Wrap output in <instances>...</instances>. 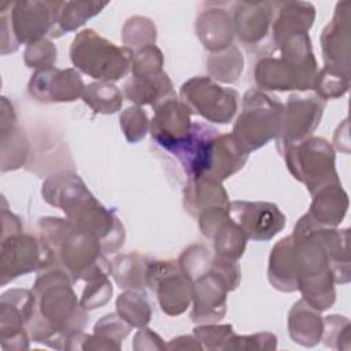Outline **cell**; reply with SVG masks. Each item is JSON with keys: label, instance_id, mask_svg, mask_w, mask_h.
Instances as JSON below:
<instances>
[{"label": "cell", "instance_id": "obj_39", "mask_svg": "<svg viewBox=\"0 0 351 351\" xmlns=\"http://www.w3.org/2000/svg\"><path fill=\"white\" fill-rule=\"evenodd\" d=\"M326 347L336 350H350V321L341 315H328L324 318L322 337Z\"/></svg>", "mask_w": 351, "mask_h": 351}, {"label": "cell", "instance_id": "obj_18", "mask_svg": "<svg viewBox=\"0 0 351 351\" xmlns=\"http://www.w3.org/2000/svg\"><path fill=\"white\" fill-rule=\"evenodd\" d=\"M350 8L348 1L337 3L332 21L321 34L325 66L350 75Z\"/></svg>", "mask_w": 351, "mask_h": 351}, {"label": "cell", "instance_id": "obj_34", "mask_svg": "<svg viewBox=\"0 0 351 351\" xmlns=\"http://www.w3.org/2000/svg\"><path fill=\"white\" fill-rule=\"evenodd\" d=\"M82 100L97 114H114L122 107V92L111 82L97 81L85 85Z\"/></svg>", "mask_w": 351, "mask_h": 351}, {"label": "cell", "instance_id": "obj_45", "mask_svg": "<svg viewBox=\"0 0 351 351\" xmlns=\"http://www.w3.org/2000/svg\"><path fill=\"white\" fill-rule=\"evenodd\" d=\"M277 346V337L271 333H255L239 336L233 333L223 350H273Z\"/></svg>", "mask_w": 351, "mask_h": 351}, {"label": "cell", "instance_id": "obj_20", "mask_svg": "<svg viewBox=\"0 0 351 351\" xmlns=\"http://www.w3.org/2000/svg\"><path fill=\"white\" fill-rule=\"evenodd\" d=\"M273 21V3L241 1L234 7V33L245 45L258 44L269 33Z\"/></svg>", "mask_w": 351, "mask_h": 351}, {"label": "cell", "instance_id": "obj_21", "mask_svg": "<svg viewBox=\"0 0 351 351\" xmlns=\"http://www.w3.org/2000/svg\"><path fill=\"white\" fill-rule=\"evenodd\" d=\"M313 195V202L307 215L319 226H337L348 208V197L341 188L340 180L328 182Z\"/></svg>", "mask_w": 351, "mask_h": 351}, {"label": "cell", "instance_id": "obj_38", "mask_svg": "<svg viewBox=\"0 0 351 351\" xmlns=\"http://www.w3.org/2000/svg\"><path fill=\"white\" fill-rule=\"evenodd\" d=\"M348 86L350 75L325 66L317 73L313 89H315L318 97L325 101L328 99L341 97L348 90Z\"/></svg>", "mask_w": 351, "mask_h": 351}, {"label": "cell", "instance_id": "obj_35", "mask_svg": "<svg viewBox=\"0 0 351 351\" xmlns=\"http://www.w3.org/2000/svg\"><path fill=\"white\" fill-rule=\"evenodd\" d=\"M110 274L111 265L107 263L97 267L84 280L85 288L80 303L85 310H95L97 307H101L111 299L112 285L108 278Z\"/></svg>", "mask_w": 351, "mask_h": 351}, {"label": "cell", "instance_id": "obj_42", "mask_svg": "<svg viewBox=\"0 0 351 351\" xmlns=\"http://www.w3.org/2000/svg\"><path fill=\"white\" fill-rule=\"evenodd\" d=\"M163 66V55L155 45L145 47L132 55V75H144L160 73Z\"/></svg>", "mask_w": 351, "mask_h": 351}, {"label": "cell", "instance_id": "obj_16", "mask_svg": "<svg viewBox=\"0 0 351 351\" xmlns=\"http://www.w3.org/2000/svg\"><path fill=\"white\" fill-rule=\"evenodd\" d=\"M191 110L176 95L165 99L154 107V117L149 123L152 138L166 151H170L192 129Z\"/></svg>", "mask_w": 351, "mask_h": 351}, {"label": "cell", "instance_id": "obj_5", "mask_svg": "<svg viewBox=\"0 0 351 351\" xmlns=\"http://www.w3.org/2000/svg\"><path fill=\"white\" fill-rule=\"evenodd\" d=\"M282 112L284 104L278 97L259 89H251L243 96L241 112L233 126L232 136L250 154L278 137Z\"/></svg>", "mask_w": 351, "mask_h": 351}, {"label": "cell", "instance_id": "obj_43", "mask_svg": "<svg viewBox=\"0 0 351 351\" xmlns=\"http://www.w3.org/2000/svg\"><path fill=\"white\" fill-rule=\"evenodd\" d=\"M196 339L208 350H223L230 336L234 333L232 325H200L193 329Z\"/></svg>", "mask_w": 351, "mask_h": 351}, {"label": "cell", "instance_id": "obj_17", "mask_svg": "<svg viewBox=\"0 0 351 351\" xmlns=\"http://www.w3.org/2000/svg\"><path fill=\"white\" fill-rule=\"evenodd\" d=\"M218 134V130L213 126L204 122H193L188 136L169 151L178 159L188 180L206 177L213 143Z\"/></svg>", "mask_w": 351, "mask_h": 351}, {"label": "cell", "instance_id": "obj_40", "mask_svg": "<svg viewBox=\"0 0 351 351\" xmlns=\"http://www.w3.org/2000/svg\"><path fill=\"white\" fill-rule=\"evenodd\" d=\"M119 125L129 143H137L149 130V121L140 107H129L119 115Z\"/></svg>", "mask_w": 351, "mask_h": 351}, {"label": "cell", "instance_id": "obj_26", "mask_svg": "<svg viewBox=\"0 0 351 351\" xmlns=\"http://www.w3.org/2000/svg\"><path fill=\"white\" fill-rule=\"evenodd\" d=\"M185 210L197 218L206 210L214 207H230L228 193L219 181L211 178L189 180L184 191Z\"/></svg>", "mask_w": 351, "mask_h": 351}, {"label": "cell", "instance_id": "obj_29", "mask_svg": "<svg viewBox=\"0 0 351 351\" xmlns=\"http://www.w3.org/2000/svg\"><path fill=\"white\" fill-rule=\"evenodd\" d=\"M111 274L119 288L144 289L147 287L145 276L149 261L137 252L122 254L112 259Z\"/></svg>", "mask_w": 351, "mask_h": 351}, {"label": "cell", "instance_id": "obj_37", "mask_svg": "<svg viewBox=\"0 0 351 351\" xmlns=\"http://www.w3.org/2000/svg\"><path fill=\"white\" fill-rule=\"evenodd\" d=\"M122 40L125 48L132 53L149 45H155L156 27L148 18L133 16L126 21L122 29Z\"/></svg>", "mask_w": 351, "mask_h": 351}, {"label": "cell", "instance_id": "obj_8", "mask_svg": "<svg viewBox=\"0 0 351 351\" xmlns=\"http://www.w3.org/2000/svg\"><path fill=\"white\" fill-rule=\"evenodd\" d=\"M291 174L303 182L310 193L322 185L337 181L335 151L322 137H307L299 143L278 149Z\"/></svg>", "mask_w": 351, "mask_h": 351}, {"label": "cell", "instance_id": "obj_14", "mask_svg": "<svg viewBox=\"0 0 351 351\" xmlns=\"http://www.w3.org/2000/svg\"><path fill=\"white\" fill-rule=\"evenodd\" d=\"M229 215L255 241L270 240L285 226V215L269 202L234 200L230 203Z\"/></svg>", "mask_w": 351, "mask_h": 351}, {"label": "cell", "instance_id": "obj_24", "mask_svg": "<svg viewBox=\"0 0 351 351\" xmlns=\"http://www.w3.org/2000/svg\"><path fill=\"white\" fill-rule=\"evenodd\" d=\"M278 10L273 22V41L278 45L285 37L308 33L315 18L313 4L306 1H285L278 3Z\"/></svg>", "mask_w": 351, "mask_h": 351}, {"label": "cell", "instance_id": "obj_31", "mask_svg": "<svg viewBox=\"0 0 351 351\" xmlns=\"http://www.w3.org/2000/svg\"><path fill=\"white\" fill-rule=\"evenodd\" d=\"M255 82L263 90L295 89L293 77L281 58H263L255 66Z\"/></svg>", "mask_w": 351, "mask_h": 351}, {"label": "cell", "instance_id": "obj_2", "mask_svg": "<svg viewBox=\"0 0 351 351\" xmlns=\"http://www.w3.org/2000/svg\"><path fill=\"white\" fill-rule=\"evenodd\" d=\"M41 193L48 204L60 208L77 228L95 236L104 255L122 247L125 230L115 211L106 208L75 173L62 171L48 177Z\"/></svg>", "mask_w": 351, "mask_h": 351}, {"label": "cell", "instance_id": "obj_15", "mask_svg": "<svg viewBox=\"0 0 351 351\" xmlns=\"http://www.w3.org/2000/svg\"><path fill=\"white\" fill-rule=\"evenodd\" d=\"M85 85L77 69L36 70L27 84L32 97L41 103H69L82 97Z\"/></svg>", "mask_w": 351, "mask_h": 351}, {"label": "cell", "instance_id": "obj_30", "mask_svg": "<svg viewBox=\"0 0 351 351\" xmlns=\"http://www.w3.org/2000/svg\"><path fill=\"white\" fill-rule=\"evenodd\" d=\"M107 3L99 1H59L56 25L52 37H60L82 26L89 18L97 15Z\"/></svg>", "mask_w": 351, "mask_h": 351}, {"label": "cell", "instance_id": "obj_1", "mask_svg": "<svg viewBox=\"0 0 351 351\" xmlns=\"http://www.w3.org/2000/svg\"><path fill=\"white\" fill-rule=\"evenodd\" d=\"M71 285V278L58 266L44 270L37 277L32 289L36 307L27 324V333L33 341L64 348L66 337L85 328L89 318Z\"/></svg>", "mask_w": 351, "mask_h": 351}, {"label": "cell", "instance_id": "obj_7", "mask_svg": "<svg viewBox=\"0 0 351 351\" xmlns=\"http://www.w3.org/2000/svg\"><path fill=\"white\" fill-rule=\"evenodd\" d=\"M59 1H16L11 3L10 12L1 8V37L3 49L11 44L12 52L19 48V44H30L52 37L56 25Z\"/></svg>", "mask_w": 351, "mask_h": 351}, {"label": "cell", "instance_id": "obj_36", "mask_svg": "<svg viewBox=\"0 0 351 351\" xmlns=\"http://www.w3.org/2000/svg\"><path fill=\"white\" fill-rule=\"evenodd\" d=\"M244 59L240 49L236 45L211 53L207 59V71L215 80L222 82H236L243 71Z\"/></svg>", "mask_w": 351, "mask_h": 351}, {"label": "cell", "instance_id": "obj_13", "mask_svg": "<svg viewBox=\"0 0 351 351\" xmlns=\"http://www.w3.org/2000/svg\"><path fill=\"white\" fill-rule=\"evenodd\" d=\"M324 108L325 101L319 97L291 95L284 106L277 148L281 149L307 138L319 125Z\"/></svg>", "mask_w": 351, "mask_h": 351}, {"label": "cell", "instance_id": "obj_4", "mask_svg": "<svg viewBox=\"0 0 351 351\" xmlns=\"http://www.w3.org/2000/svg\"><path fill=\"white\" fill-rule=\"evenodd\" d=\"M132 52L84 29L75 34L70 47V59L81 73L106 82L123 78L132 67Z\"/></svg>", "mask_w": 351, "mask_h": 351}, {"label": "cell", "instance_id": "obj_33", "mask_svg": "<svg viewBox=\"0 0 351 351\" xmlns=\"http://www.w3.org/2000/svg\"><path fill=\"white\" fill-rule=\"evenodd\" d=\"M117 311L133 328H143L151 321V304L144 289H129L119 295Z\"/></svg>", "mask_w": 351, "mask_h": 351}, {"label": "cell", "instance_id": "obj_32", "mask_svg": "<svg viewBox=\"0 0 351 351\" xmlns=\"http://www.w3.org/2000/svg\"><path fill=\"white\" fill-rule=\"evenodd\" d=\"M213 240L217 256L237 261L244 254L248 237L229 217L217 228Z\"/></svg>", "mask_w": 351, "mask_h": 351}, {"label": "cell", "instance_id": "obj_12", "mask_svg": "<svg viewBox=\"0 0 351 351\" xmlns=\"http://www.w3.org/2000/svg\"><path fill=\"white\" fill-rule=\"evenodd\" d=\"M36 296L29 289H10L0 300V340L4 350L27 348V324L33 317Z\"/></svg>", "mask_w": 351, "mask_h": 351}, {"label": "cell", "instance_id": "obj_22", "mask_svg": "<svg viewBox=\"0 0 351 351\" xmlns=\"http://www.w3.org/2000/svg\"><path fill=\"white\" fill-rule=\"evenodd\" d=\"M196 34L206 49L213 53L221 52L232 45L234 36L233 18L221 8L202 11L196 19Z\"/></svg>", "mask_w": 351, "mask_h": 351}, {"label": "cell", "instance_id": "obj_25", "mask_svg": "<svg viewBox=\"0 0 351 351\" xmlns=\"http://www.w3.org/2000/svg\"><path fill=\"white\" fill-rule=\"evenodd\" d=\"M126 99L137 106L151 104L155 107L165 99L176 95L173 82L165 71L144 75H132L123 86Z\"/></svg>", "mask_w": 351, "mask_h": 351}, {"label": "cell", "instance_id": "obj_41", "mask_svg": "<svg viewBox=\"0 0 351 351\" xmlns=\"http://www.w3.org/2000/svg\"><path fill=\"white\" fill-rule=\"evenodd\" d=\"M25 63L30 69L41 70L56 63V47L47 38L30 43L25 49Z\"/></svg>", "mask_w": 351, "mask_h": 351}, {"label": "cell", "instance_id": "obj_9", "mask_svg": "<svg viewBox=\"0 0 351 351\" xmlns=\"http://www.w3.org/2000/svg\"><path fill=\"white\" fill-rule=\"evenodd\" d=\"M1 285L36 270H47L55 266L53 252L40 237L25 233H11L1 236L0 258Z\"/></svg>", "mask_w": 351, "mask_h": 351}, {"label": "cell", "instance_id": "obj_10", "mask_svg": "<svg viewBox=\"0 0 351 351\" xmlns=\"http://www.w3.org/2000/svg\"><path fill=\"white\" fill-rule=\"evenodd\" d=\"M180 96L191 112L215 123H229L239 106V93L218 85L210 77L188 80L182 84Z\"/></svg>", "mask_w": 351, "mask_h": 351}, {"label": "cell", "instance_id": "obj_27", "mask_svg": "<svg viewBox=\"0 0 351 351\" xmlns=\"http://www.w3.org/2000/svg\"><path fill=\"white\" fill-rule=\"evenodd\" d=\"M289 336L295 343L313 347L319 343L324 330V319L319 311L311 307L303 298L298 300L288 317Z\"/></svg>", "mask_w": 351, "mask_h": 351}, {"label": "cell", "instance_id": "obj_23", "mask_svg": "<svg viewBox=\"0 0 351 351\" xmlns=\"http://www.w3.org/2000/svg\"><path fill=\"white\" fill-rule=\"evenodd\" d=\"M248 155L234 140L232 133L218 134L213 143L210 166L206 177L222 182L244 167Z\"/></svg>", "mask_w": 351, "mask_h": 351}, {"label": "cell", "instance_id": "obj_44", "mask_svg": "<svg viewBox=\"0 0 351 351\" xmlns=\"http://www.w3.org/2000/svg\"><path fill=\"white\" fill-rule=\"evenodd\" d=\"M132 325L128 324L119 314H107L95 325V333L121 346L122 340L130 333Z\"/></svg>", "mask_w": 351, "mask_h": 351}, {"label": "cell", "instance_id": "obj_19", "mask_svg": "<svg viewBox=\"0 0 351 351\" xmlns=\"http://www.w3.org/2000/svg\"><path fill=\"white\" fill-rule=\"evenodd\" d=\"M277 47L281 51V60L285 63L293 77L295 89H313L318 69L311 49L308 33L288 36Z\"/></svg>", "mask_w": 351, "mask_h": 351}, {"label": "cell", "instance_id": "obj_3", "mask_svg": "<svg viewBox=\"0 0 351 351\" xmlns=\"http://www.w3.org/2000/svg\"><path fill=\"white\" fill-rule=\"evenodd\" d=\"M38 229L40 237L53 252L55 263L67 273L73 284L85 280L97 267L108 263L100 241L69 219L40 218Z\"/></svg>", "mask_w": 351, "mask_h": 351}, {"label": "cell", "instance_id": "obj_28", "mask_svg": "<svg viewBox=\"0 0 351 351\" xmlns=\"http://www.w3.org/2000/svg\"><path fill=\"white\" fill-rule=\"evenodd\" d=\"M267 276H269L270 284L278 291H282V292L298 291L291 234L281 239L273 247L269 258Z\"/></svg>", "mask_w": 351, "mask_h": 351}, {"label": "cell", "instance_id": "obj_11", "mask_svg": "<svg viewBox=\"0 0 351 351\" xmlns=\"http://www.w3.org/2000/svg\"><path fill=\"white\" fill-rule=\"evenodd\" d=\"M145 281L147 287L156 293L159 306L167 315H180L188 308L192 300L193 281L182 271L178 262H149Z\"/></svg>", "mask_w": 351, "mask_h": 351}, {"label": "cell", "instance_id": "obj_6", "mask_svg": "<svg viewBox=\"0 0 351 351\" xmlns=\"http://www.w3.org/2000/svg\"><path fill=\"white\" fill-rule=\"evenodd\" d=\"M239 282L237 261L215 255L208 270L193 280L192 321L197 324L221 321L226 313V293L236 289Z\"/></svg>", "mask_w": 351, "mask_h": 351}]
</instances>
